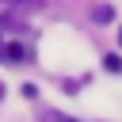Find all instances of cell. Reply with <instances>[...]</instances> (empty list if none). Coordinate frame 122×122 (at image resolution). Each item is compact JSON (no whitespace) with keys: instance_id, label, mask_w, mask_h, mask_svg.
Returning a JSON list of instances; mask_svg holds the SVG:
<instances>
[{"instance_id":"obj_1","label":"cell","mask_w":122,"mask_h":122,"mask_svg":"<svg viewBox=\"0 0 122 122\" xmlns=\"http://www.w3.org/2000/svg\"><path fill=\"white\" fill-rule=\"evenodd\" d=\"M4 57H8V61H23L27 53H23V46H19V42H11V46H4Z\"/></svg>"},{"instance_id":"obj_2","label":"cell","mask_w":122,"mask_h":122,"mask_svg":"<svg viewBox=\"0 0 122 122\" xmlns=\"http://www.w3.org/2000/svg\"><path fill=\"white\" fill-rule=\"evenodd\" d=\"M92 15H95V19H99V23H111V19H114V8H111V4H107V8H95V11H92Z\"/></svg>"},{"instance_id":"obj_3","label":"cell","mask_w":122,"mask_h":122,"mask_svg":"<svg viewBox=\"0 0 122 122\" xmlns=\"http://www.w3.org/2000/svg\"><path fill=\"white\" fill-rule=\"evenodd\" d=\"M103 65H107L111 72H122V57H118V53H107V57H103Z\"/></svg>"},{"instance_id":"obj_4","label":"cell","mask_w":122,"mask_h":122,"mask_svg":"<svg viewBox=\"0 0 122 122\" xmlns=\"http://www.w3.org/2000/svg\"><path fill=\"white\" fill-rule=\"evenodd\" d=\"M46 122H76V118H69V114H46Z\"/></svg>"},{"instance_id":"obj_5","label":"cell","mask_w":122,"mask_h":122,"mask_svg":"<svg viewBox=\"0 0 122 122\" xmlns=\"http://www.w3.org/2000/svg\"><path fill=\"white\" fill-rule=\"evenodd\" d=\"M0 99H4V84H0Z\"/></svg>"},{"instance_id":"obj_6","label":"cell","mask_w":122,"mask_h":122,"mask_svg":"<svg viewBox=\"0 0 122 122\" xmlns=\"http://www.w3.org/2000/svg\"><path fill=\"white\" fill-rule=\"evenodd\" d=\"M0 53H4V42H0Z\"/></svg>"},{"instance_id":"obj_7","label":"cell","mask_w":122,"mask_h":122,"mask_svg":"<svg viewBox=\"0 0 122 122\" xmlns=\"http://www.w3.org/2000/svg\"><path fill=\"white\" fill-rule=\"evenodd\" d=\"M118 38H122V34H118Z\"/></svg>"}]
</instances>
